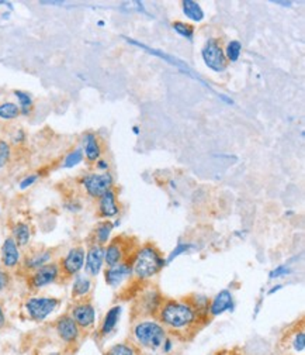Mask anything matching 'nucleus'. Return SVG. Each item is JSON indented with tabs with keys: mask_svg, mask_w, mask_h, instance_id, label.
<instances>
[{
	"mask_svg": "<svg viewBox=\"0 0 305 355\" xmlns=\"http://www.w3.org/2000/svg\"><path fill=\"white\" fill-rule=\"evenodd\" d=\"M158 318L166 330L169 329L178 333L196 327L201 319L189 300L174 299L163 300L158 312Z\"/></svg>",
	"mask_w": 305,
	"mask_h": 355,
	"instance_id": "nucleus-1",
	"label": "nucleus"
},
{
	"mask_svg": "<svg viewBox=\"0 0 305 355\" xmlns=\"http://www.w3.org/2000/svg\"><path fill=\"white\" fill-rule=\"evenodd\" d=\"M165 265V258L154 244H145L140 247L136 251L134 258L131 259L133 277H136L138 281L152 279L162 271Z\"/></svg>",
	"mask_w": 305,
	"mask_h": 355,
	"instance_id": "nucleus-2",
	"label": "nucleus"
},
{
	"mask_svg": "<svg viewBox=\"0 0 305 355\" xmlns=\"http://www.w3.org/2000/svg\"><path fill=\"white\" fill-rule=\"evenodd\" d=\"M133 336L136 343L141 348L156 351L162 348L165 340L167 338V330L163 327L160 322L147 319V320H140L134 326Z\"/></svg>",
	"mask_w": 305,
	"mask_h": 355,
	"instance_id": "nucleus-3",
	"label": "nucleus"
},
{
	"mask_svg": "<svg viewBox=\"0 0 305 355\" xmlns=\"http://www.w3.org/2000/svg\"><path fill=\"white\" fill-rule=\"evenodd\" d=\"M201 58L207 68L216 73H223L228 68V61L224 54V49L218 38H210L201 49Z\"/></svg>",
	"mask_w": 305,
	"mask_h": 355,
	"instance_id": "nucleus-4",
	"label": "nucleus"
},
{
	"mask_svg": "<svg viewBox=\"0 0 305 355\" xmlns=\"http://www.w3.org/2000/svg\"><path fill=\"white\" fill-rule=\"evenodd\" d=\"M58 306H59V300L55 297L33 296L26 300L24 309H26L28 318L33 322L41 323L46 320L51 313H54Z\"/></svg>",
	"mask_w": 305,
	"mask_h": 355,
	"instance_id": "nucleus-5",
	"label": "nucleus"
},
{
	"mask_svg": "<svg viewBox=\"0 0 305 355\" xmlns=\"http://www.w3.org/2000/svg\"><path fill=\"white\" fill-rule=\"evenodd\" d=\"M113 184L114 180L110 172H93L82 178V185L87 196H91L92 199H99L107 191L113 189Z\"/></svg>",
	"mask_w": 305,
	"mask_h": 355,
	"instance_id": "nucleus-6",
	"label": "nucleus"
},
{
	"mask_svg": "<svg viewBox=\"0 0 305 355\" xmlns=\"http://www.w3.org/2000/svg\"><path fill=\"white\" fill-rule=\"evenodd\" d=\"M59 278H61L59 265L57 262H48L46 265H42L41 268L33 271L28 275L27 282L33 291H38L55 284Z\"/></svg>",
	"mask_w": 305,
	"mask_h": 355,
	"instance_id": "nucleus-7",
	"label": "nucleus"
},
{
	"mask_svg": "<svg viewBox=\"0 0 305 355\" xmlns=\"http://www.w3.org/2000/svg\"><path fill=\"white\" fill-rule=\"evenodd\" d=\"M84 257H86V251L83 247L71 248L58 263L61 277L66 279L76 277L84 266Z\"/></svg>",
	"mask_w": 305,
	"mask_h": 355,
	"instance_id": "nucleus-8",
	"label": "nucleus"
},
{
	"mask_svg": "<svg viewBox=\"0 0 305 355\" xmlns=\"http://www.w3.org/2000/svg\"><path fill=\"white\" fill-rule=\"evenodd\" d=\"M71 318L79 329H91L96 322V310L89 300H79L72 306Z\"/></svg>",
	"mask_w": 305,
	"mask_h": 355,
	"instance_id": "nucleus-9",
	"label": "nucleus"
},
{
	"mask_svg": "<svg viewBox=\"0 0 305 355\" xmlns=\"http://www.w3.org/2000/svg\"><path fill=\"white\" fill-rule=\"evenodd\" d=\"M131 278H133V266H131V261H122L113 266H107L104 271V281L113 289L120 288Z\"/></svg>",
	"mask_w": 305,
	"mask_h": 355,
	"instance_id": "nucleus-10",
	"label": "nucleus"
},
{
	"mask_svg": "<svg viewBox=\"0 0 305 355\" xmlns=\"http://www.w3.org/2000/svg\"><path fill=\"white\" fill-rule=\"evenodd\" d=\"M104 265V247L99 244H91L84 257V271L89 277L96 278Z\"/></svg>",
	"mask_w": 305,
	"mask_h": 355,
	"instance_id": "nucleus-11",
	"label": "nucleus"
},
{
	"mask_svg": "<svg viewBox=\"0 0 305 355\" xmlns=\"http://www.w3.org/2000/svg\"><path fill=\"white\" fill-rule=\"evenodd\" d=\"M55 331L58 337L66 344H75L80 337V329L71 318V315H64L57 320Z\"/></svg>",
	"mask_w": 305,
	"mask_h": 355,
	"instance_id": "nucleus-12",
	"label": "nucleus"
},
{
	"mask_svg": "<svg viewBox=\"0 0 305 355\" xmlns=\"http://www.w3.org/2000/svg\"><path fill=\"white\" fill-rule=\"evenodd\" d=\"M234 309V296L231 293V291L224 289L221 292H218L214 299L210 302V307H208V316L211 318H216L220 316L228 310Z\"/></svg>",
	"mask_w": 305,
	"mask_h": 355,
	"instance_id": "nucleus-13",
	"label": "nucleus"
},
{
	"mask_svg": "<svg viewBox=\"0 0 305 355\" xmlns=\"http://www.w3.org/2000/svg\"><path fill=\"white\" fill-rule=\"evenodd\" d=\"M127 244L128 243H125L122 237H115L111 241H109L107 247H104V263L107 266H113L115 263L125 261Z\"/></svg>",
	"mask_w": 305,
	"mask_h": 355,
	"instance_id": "nucleus-14",
	"label": "nucleus"
},
{
	"mask_svg": "<svg viewBox=\"0 0 305 355\" xmlns=\"http://www.w3.org/2000/svg\"><path fill=\"white\" fill-rule=\"evenodd\" d=\"M21 254H20V247L16 244L13 237H8L2 245V262L6 270L16 268V266L20 263Z\"/></svg>",
	"mask_w": 305,
	"mask_h": 355,
	"instance_id": "nucleus-15",
	"label": "nucleus"
},
{
	"mask_svg": "<svg viewBox=\"0 0 305 355\" xmlns=\"http://www.w3.org/2000/svg\"><path fill=\"white\" fill-rule=\"evenodd\" d=\"M163 300L165 299L159 295L158 291H155V289L148 291L145 295H142L141 302H140V307L142 309L141 313L145 315V316L158 315Z\"/></svg>",
	"mask_w": 305,
	"mask_h": 355,
	"instance_id": "nucleus-16",
	"label": "nucleus"
},
{
	"mask_svg": "<svg viewBox=\"0 0 305 355\" xmlns=\"http://www.w3.org/2000/svg\"><path fill=\"white\" fill-rule=\"evenodd\" d=\"M120 213V206L117 203V195L113 189L107 191L99 198V214L103 218L115 217Z\"/></svg>",
	"mask_w": 305,
	"mask_h": 355,
	"instance_id": "nucleus-17",
	"label": "nucleus"
},
{
	"mask_svg": "<svg viewBox=\"0 0 305 355\" xmlns=\"http://www.w3.org/2000/svg\"><path fill=\"white\" fill-rule=\"evenodd\" d=\"M125 40H127L129 44H133V46H137V47H140V49L145 50L148 54L156 55V57H159V58L165 60L167 64H170V65H173V67H176V68H179V69H182V71L187 72V75L193 76L192 69H190V68H189L183 61H181V60H178V58H174V57H172V55H166L165 53H162V51H159V50H155V49H151V47L145 46V44H141V42H138V41H136V40H133V38H125Z\"/></svg>",
	"mask_w": 305,
	"mask_h": 355,
	"instance_id": "nucleus-18",
	"label": "nucleus"
},
{
	"mask_svg": "<svg viewBox=\"0 0 305 355\" xmlns=\"http://www.w3.org/2000/svg\"><path fill=\"white\" fill-rule=\"evenodd\" d=\"M83 155L89 162H98L102 157V147L99 139L93 132H86L83 136Z\"/></svg>",
	"mask_w": 305,
	"mask_h": 355,
	"instance_id": "nucleus-19",
	"label": "nucleus"
},
{
	"mask_svg": "<svg viewBox=\"0 0 305 355\" xmlns=\"http://www.w3.org/2000/svg\"><path fill=\"white\" fill-rule=\"evenodd\" d=\"M51 258H53V251H50V250L37 251V252L28 254V255L24 258L23 266H24L26 271H28V272L31 274L33 271L41 268L42 265H46V263L51 262Z\"/></svg>",
	"mask_w": 305,
	"mask_h": 355,
	"instance_id": "nucleus-20",
	"label": "nucleus"
},
{
	"mask_svg": "<svg viewBox=\"0 0 305 355\" xmlns=\"http://www.w3.org/2000/svg\"><path fill=\"white\" fill-rule=\"evenodd\" d=\"M121 313H122V307L118 304H115L107 310V313H106L102 327H100L102 337H107L109 334H111L115 330V327L121 319Z\"/></svg>",
	"mask_w": 305,
	"mask_h": 355,
	"instance_id": "nucleus-21",
	"label": "nucleus"
},
{
	"mask_svg": "<svg viewBox=\"0 0 305 355\" xmlns=\"http://www.w3.org/2000/svg\"><path fill=\"white\" fill-rule=\"evenodd\" d=\"M92 291V281L91 278L87 277H82V275H76L73 285H72V297L75 300H84L83 297L89 296Z\"/></svg>",
	"mask_w": 305,
	"mask_h": 355,
	"instance_id": "nucleus-22",
	"label": "nucleus"
},
{
	"mask_svg": "<svg viewBox=\"0 0 305 355\" xmlns=\"http://www.w3.org/2000/svg\"><path fill=\"white\" fill-rule=\"evenodd\" d=\"M114 227L110 220H104L102 223H99L93 232V241L92 244H99V245H107L110 241V236L113 233Z\"/></svg>",
	"mask_w": 305,
	"mask_h": 355,
	"instance_id": "nucleus-23",
	"label": "nucleus"
},
{
	"mask_svg": "<svg viewBox=\"0 0 305 355\" xmlns=\"http://www.w3.org/2000/svg\"><path fill=\"white\" fill-rule=\"evenodd\" d=\"M182 9H183V15L194 23H201L205 17L204 10L201 9L200 3L194 2V0H183L182 2Z\"/></svg>",
	"mask_w": 305,
	"mask_h": 355,
	"instance_id": "nucleus-24",
	"label": "nucleus"
},
{
	"mask_svg": "<svg viewBox=\"0 0 305 355\" xmlns=\"http://www.w3.org/2000/svg\"><path fill=\"white\" fill-rule=\"evenodd\" d=\"M13 240L19 247H27L31 240V229L27 223H17L13 227Z\"/></svg>",
	"mask_w": 305,
	"mask_h": 355,
	"instance_id": "nucleus-25",
	"label": "nucleus"
},
{
	"mask_svg": "<svg viewBox=\"0 0 305 355\" xmlns=\"http://www.w3.org/2000/svg\"><path fill=\"white\" fill-rule=\"evenodd\" d=\"M20 107L17 103L13 102H5L0 105V119L10 121V120H16L20 116Z\"/></svg>",
	"mask_w": 305,
	"mask_h": 355,
	"instance_id": "nucleus-26",
	"label": "nucleus"
},
{
	"mask_svg": "<svg viewBox=\"0 0 305 355\" xmlns=\"http://www.w3.org/2000/svg\"><path fill=\"white\" fill-rule=\"evenodd\" d=\"M224 54L228 62H238L242 54V44L238 40H232L227 44V47L224 49Z\"/></svg>",
	"mask_w": 305,
	"mask_h": 355,
	"instance_id": "nucleus-27",
	"label": "nucleus"
},
{
	"mask_svg": "<svg viewBox=\"0 0 305 355\" xmlns=\"http://www.w3.org/2000/svg\"><path fill=\"white\" fill-rule=\"evenodd\" d=\"M104 355H137V348L133 344L118 343L111 345Z\"/></svg>",
	"mask_w": 305,
	"mask_h": 355,
	"instance_id": "nucleus-28",
	"label": "nucleus"
},
{
	"mask_svg": "<svg viewBox=\"0 0 305 355\" xmlns=\"http://www.w3.org/2000/svg\"><path fill=\"white\" fill-rule=\"evenodd\" d=\"M15 95L19 101V107H20V113L24 116H28L33 110V98L23 91H15Z\"/></svg>",
	"mask_w": 305,
	"mask_h": 355,
	"instance_id": "nucleus-29",
	"label": "nucleus"
},
{
	"mask_svg": "<svg viewBox=\"0 0 305 355\" xmlns=\"http://www.w3.org/2000/svg\"><path fill=\"white\" fill-rule=\"evenodd\" d=\"M172 27H173V30L176 31L181 37L186 38L187 41L192 42V41L194 40V28H193L192 24L185 23V21H174V23L172 24Z\"/></svg>",
	"mask_w": 305,
	"mask_h": 355,
	"instance_id": "nucleus-30",
	"label": "nucleus"
},
{
	"mask_svg": "<svg viewBox=\"0 0 305 355\" xmlns=\"http://www.w3.org/2000/svg\"><path fill=\"white\" fill-rule=\"evenodd\" d=\"M194 248H196V245L192 244V243H179V244L176 245V248H174V250L167 255V258L165 259V261H166V265L170 263L174 258L181 257L182 254H187L189 251H192V250H194Z\"/></svg>",
	"mask_w": 305,
	"mask_h": 355,
	"instance_id": "nucleus-31",
	"label": "nucleus"
},
{
	"mask_svg": "<svg viewBox=\"0 0 305 355\" xmlns=\"http://www.w3.org/2000/svg\"><path fill=\"white\" fill-rule=\"evenodd\" d=\"M83 158H84V155H83L82 148H76V150H73L72 153H69V154L66 155V158H65L62 166H64V168H73V166L79 165V164L83 161Z\"/></svg>",
	"mask_w": 305,
	"mask_h": 355,
	"instance_id": "nucleus-32",
	"label": "nucleus"
},
{
	"mask_svg": "<svg viewBox=\"0 0 305 355\" xmlns=\"http://www.w3.org/2000/svg\"><path fill=\"white\" fill-rule=\"evenodd\" d=\"M12 157V147L8 141L0 140V169H3Z\"/></svg>",
	"mask_w": 305,
	"mask_h": 355,
	"instance_id": "nucleus-33",
	"label": "nucleus"
},
{
	"mask_svg": "<svg viewBox=\"0 0 305 355\" xmlns=\"http://www.w3.org/2000/svg\"><path fill=\"white\" fill-rule=\"evenodd\" d=\"M293 348H294L295 352H304V349H305V333H304V330H299L294 336Z\"/></svg>",
	"mask_w": 305,
	"mask_h": 355,
	"instance_id": "nucleus-34",
	"label": "nucleus"
},
{
	"mask_svg": "<svg viewBox=\"0 0 305 355\" xmlns=\"http://www.w3.org/2000/svg\"><path fill=\"white\" fill-rule=\"evenodd\" d=\"M291 272V270L288 268L287 265H279L277 268H275L272 272H270V279H277V278H283V277H287L288 274Z\"/></svg>",
	"mask_w": 305,
	"mask_h": 355,
	"instance_id": "nucleus-35",
	"label": "nucleus"
},
{
	"mask_svg": "<svg viewBox=\"0 0 305 355\" xmlns=\"http://www.w3.org/2000/svg\"><path fill=\"white\" fill-rule=\"evenodd\" d=\"M12 277L6 270H0V293L5 292L10 285Z\"/></svg>",
	"mask_w": 305,
	"mask_h": 355,
	"instance_id": "nucleus-36",
	"label": "nucleus"
},
{
	"mask_svg": "<svg viewBox=\"0 0 305 355\" xmlns=\"http://www.w3.org/2000/svg\"><path fill=\"white\" fill-rule=\"evenodd\" d=\"M37 180H38V175H37V173H31V175L26 176L24 180L20 182V189H27V188H30L33 184L37 182Z\"/></svg>",
	"mask_w": 305,
	"mask_h": 355,
	"instance_id": "nucleus-37",
	"label": "nucleus"
},
{
	"mask_svg": "<svg viewBox=\"0 0 305 355\" xmlns=\"http://www.w3.org/2000/svg\"><path fill=\"white\" fill-rule=\"evenodd\" d=\"M6 324V315H5V309L2 306V303H0V330H2Z\"/></svg>",
	"mask_w": 305,
	"mask_h": 355,
	"instance_id": "nucleus-38",
	"label": "nucleus"
},
{
	"mask_svg": "<svg viewBox=\"0 0 305 355\" xmlns=\"http://www.w3.org/2000/svg\"><path fill=\"white\" fill-rule=\"evenodd\" d=\"M109 162L107 161H104V159H99L98 161V164H96V168L99 169V171H103V172H107V169H109Z\"/></svg>",
	"mask_w": 305,
	"mask_h": 355,
	"instance_id": "nucleus-39",
	"label": "nucleus"
},
{
	"mask_svg": "<svg viewBox=\"0 0 305 355\" xmlns=\"http://www.w3.org/2000/svg\"><path fill=\"white\" fill-rule=\"evenodd\" d=\"M273 3L276 5H281L283 8H290L293 3L291 2H280V0H273Z\"/></svg>",
	"mask_w": 305,
	"mask_h": 355,
	"instance_id": "nucleus-40",
	"label": "nucleus"
},
{
	"mask_svg": "<svg viewBox=\"0 0 305 355\" xmlns=\"http://www.w3.org/2000/svg\"><path fill=\"white\" fill-rule=\"evenodd\" d=\"M281 288H283V286H281V285H277V286H275V288H273V289H270V291H269V295H273V293H275V292H277V291H280V289H281Z\"/></svg>",
	"mask_w": 305,
	"mask_h": 355,
	"instance_id": "nucleus-41",
	"label": "nucleus"
},
{
	"mask_svg": "<svg viewBox=\"0 0 305 355\" xmlns=\"http://www.w3.org/2000/svg\"><path fill=\"white\" fill-rule=\"evenodd\" d=\"M133 130H134V135H140V127L138 125H136Z\"/></svg>",
	"mask_w": 305,
	"mask_h": 355,
	"instance_id": "nucleus-42",
	"label": "nucleus"
},
{
	"mask_svg": "<svg viewBox=\"0 0 305 355\" xmlns=\"http://www.w3.org/2000/svg\"><path fill=\"white\" fill-rule=\"evenodd\" d=\"M48 355H61L59 352H51V354H48Z\"/></svg>",
	"mask_w": 305,
	"mask_h": 355,
	"instance_id": "nucleus-43",
	"label": "nucleus"
}]
</instances>
